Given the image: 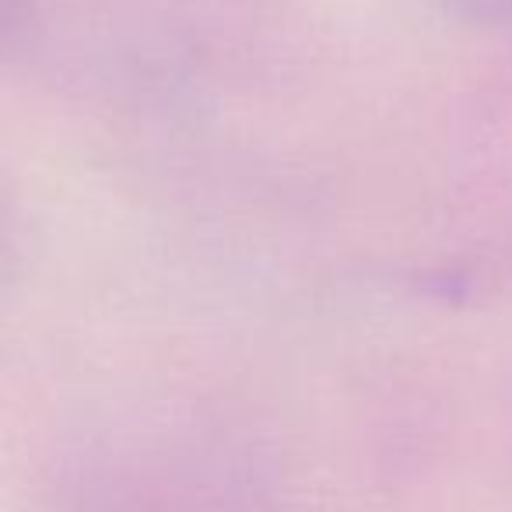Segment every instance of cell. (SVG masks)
Wrapping results in <instances>:
<instances>
[{"label":"cell","mask_w":512,"mask_h":512,"mask_svg":"<svg viewBox=\"0 0 512 512\" xmlns=\"http://www.w3.org/2000/svg\"><path fill=\"white\" fill-rule=\"evenodd\" d=\"M442 15L470 29H498L512 25V0H435Z\"/></svg>","instance_id":"cell-1"}]
</instances>
